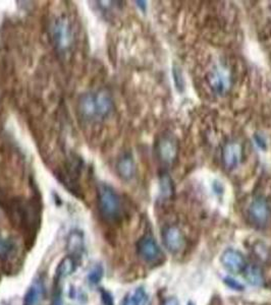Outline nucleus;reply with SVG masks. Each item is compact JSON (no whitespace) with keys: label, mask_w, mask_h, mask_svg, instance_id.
Wrapping results in <instances>:
<instances>
[{"label":"nucleus","mask_w":271,"mask_h":305,"mask_svg":"<svg viewBox=\"0 0 271 305\" xmlns=\"http://www.w3.org/2000/svg\"><path fill=\"white\" fill-rule=\"evenodd\" d=\"M102 277H103V269H102V267L101 266H96L89 273L88 280H89V282L91 284L96 285V284H98L101 281Z\"/></svg>","instance_id":"a211bd4d"},{"label":"nucleus","mask_w":271,"mask_h":305,"mask_svg":"<svg viewBox=\"0 0 271 305\" xmlns=\"http://www.w3.org/2000/svg\"><path fill=\"white\" fill-rule=\"evenodd\" d=\"M50 39L59 53H66L74 43V32L72 24L67 16L60 15L56 17L49 29Z\"/></svg>","instance_id":"f03ea898"},{"label":"nucleus","mask_w":271,"mask_h":305,"mask_svg":"<svg viewBox=\"0 0 271 305\" xmlns=\"http://www.w3.org/2000/svg\"><path fill=\"white\" fill-rule=\"evenodd\" d=\"M157 156L164 165H171L178 153L177 142L172 134H163L157 143Z\"/></svg>","instance_id":"20e7f679"},{"label":"nucleus","mask_w":271,"mask_h":305,"mask_svg":"<svg viewBox=\"0 0 271 305\" xmlns=\"http://www.w3.org/2000/svg\"><path fill=\"white\" fill-rule=\"evenodd\" d=\"M243 158V149L237 142L229 143L222 151V161L224 167L229 170L236 169Z\"/></svg>","instance_id":"1a4fd4ad"},{"label":"nucleus","mask_w":271,"mask_h":305,"mask_svg":"<svg viewBox=\"0 0 271 305\" xmlns=\"http://www.w3.org/2000/svg\"><path fill=\"white\" fill-rule=\"evenodd\" d=\"M78 268V260L67 255L58 264L55 272L56 282H60L76 272Z\"/></svg>","instance_id":"4468645a"},{"label":"nucleus","mask_w":271,"mask_h":305,"mask_svg":"<svg viewBox=\"0 0 271 305\" xmlns=\"http://www.w3.org/2000/svg\"><path fill=\"white\" fill-rule=\"evenodd\" d=\"M84 249V236L80 231H72L66 239V250L69 255L78 260Z\"/></svg>","instance_id":"ddd939ff"},{"label":"nucleus","mask_w":271,"mask_h":305,"mask_svg":"<svg viewBox=\"0 0 271 305\" xmlns=\"http://www.w3.org/2000/svg\"><path fill=\"white\" fill-rule=\"evenodd\" d=\"M163 242L170 252L176 253L184 247L185 237L178 227L168 226L163 231Z\"/></svg>","instance_id":"0eeeda50"},{"label":"nucleus","mask_w":271,"mask_h":305,"mask_svg":"<svg viewBox=\"0 0 271 305\" xmlns=\"http://www.w3.org/2000/svg\"><path fill=\"white\" fill-rule=\"evenodd\" d=\"M188 305H194L193 304V303H192V302H189V304Z\"/></svg>","instance_id":"b1692460"},{"label":"nucleus","mask_w":271,"mask_h":305,"mask_svg":"<svg viewBox=\"0 0 271 305\" xmlns=\"http://www.w3.org/2000/svg\"><path fill=\"white\" fill-rule=\"evenodd\" d=\"M98 209L107 222H118L122 218V200L116 190L107 183H99L97 187Z\"/></svg>","instance_id":"f257e3e1"},{"label":"nucleus","mask_w":271,"mask_h":305,"mask_svg":"<svg viewBox=\"0 0 271 305\" xmlns=\"http://www.w3.org/2000/svg\"><path fill=\"white\" fill-rule=\"evenodd\" d=\"M245 278L248 281L249 284L255 287H260L264 283V277L263 273L260 267L256 265H247L245 271Z\"/></svg>","instance_id":"2eb2a0df"},{"label":"nucleus","mask_w":271,"mask_h":305,"mask_svg":"<svg viewBox=\"0 0 271 305\" xmlns=\"http://www.w3.org/2000/svg\"><path fill=\"white\" fill-rule=\"evenodd\" d=\"M100 294H101V300H102L103 305H115L114 297H112V295L108 291L101 290Z\"/></svg>","instance_id":"412c9836"},{"label":"nucleus","mask_w":271,"mask_h":305,"mask_svg":"<svg viewBox=\"0 0 271 305\" xmlns=\"http://www.w3.org/2000/svg\"><path fill=\"white\" fill-rule=\"evenodd\" d=\"M136 162L131 153H125L118 160L117 172L124 181H131L136 175Z\"/></svg>","instance_id":"9d476101"},{"label":"nucleus","mask_w":271,"mask_h":305,"mask_svg":"<svg viewBox=\"0 0 271 305\" xmlns=\"http://www.w3.org/2000/svg\"><path fill=\"white\" fill-rule=\"evenodd\" d=\"M123 305H137L136 304L135 298H134V296H133V293L129 294V295L124 299Z\"/></svg>","instance_id":"4be33fe9"},{"label":"nucleus","mask_w":271,"mask_h":305,"mask_svg":"<svg viewBox=\"0 0 271 305\" xmlns=\"http://www.w3.org/2000/svg\"><path fill=\"white\" fill-rule=\"evenodd\" d=\"M160 186H161V194L164 198H168L172 195V181L167 176L164 175L160 179Z\"/></svg>","instance_id":"f3484780"},{"label":"nucleus","mask_w":271,"mask_h":305,"mask_svg":"<svg viewBox=\"0 0 271 305\" xmlns=\"http://www.w3.org/2000/svg\"><path fill=\"white\" fill-rule=\"evenodd\" d=\"M209 84L213 88V90L218 93L222 94L228 91L231 86V78L230 74L224 68H216L209 75Z\"/></svg>","instance_id":"9b49d317"},{"label":"nucleus","mask_w":271,"mask_h":305,"mask_svg":"<svg viewBox=\"0 0 271 305\" xmlns=\"http://www.w3.org/2000/svg\"><path fill=\"white\" fill-rule=\"evenodd\" d=\"M162 305H179V303L175 297H170V298H167Z\"/></svg>","instance_id":"5701e85b"},{"label":"nucleus","mask_w":271,"mask_h":305,"mask_svg":"<svg viewBox=\"0 0 271 305\" xmlns=\"http://www.w3.org/2000/svg\"><path fill=\"white\" fill-rule=\"evenodd\" d=\"M249 217L254 225L259 228H265L271 219L270 206L262 197L255 198L249 206Z\"/></svg>","instance_id":"7ed1b4c3"},{"label":"nucleus","mask_w":271,"mask_h":305,"mask_svg":"<svg viewBox=\"0 0 271 305\" xmlns=\"http://www.w3.org/2000/svg\"><path fill=\"white\" fill-rule=\"evenodd\" d=\"M98 120L107 118L114 111V100L110 94L104 90L95 92Z\"/></svg>","instance_id":"f8f14e48"},{"label":"nucleus","mask_w":271,"mask_h":305,"mask_svg":"<svg viewBox=\"0 0 271 305\" xmlns=\"http://www.w3.org/2000/svg\"><path fill=\"white\" fill-rule=\"evenodd\" d=\"M137 250L141 259L148 264L158 263L162 259V251L155 239L151 236L142 237L137 244Z\"/></svg>","instance_id":"39448f33"},{"label":"nucleus","mask_w":271,"mask_h":305,"mask_svg":"<svg viewBox=\"0 0 271 305\" xmlns=\"http://www.w3.org/2000/svg\"><path fill=\"white\" fill-rule=\"evenodd\" d=\"M221 263L223 267L233 274H241L247 267L244 255L235 249H228L221 255Z\"/></svg>","instance_id":"423d86ee"},{"label":"nucleus","mask_w":271,"mask_h":305,"mask_svg":"<svg viewBox=\"0 0 271 305\" xmlns=\"http://www.w3.org/2000/svg\"><path fill=\"white\" fill-rule=\"evenodd\" d=\"M224 283L228 285V287H230L233 290H236V291H243L244 290V285L241 284L239 281H237L234 278L227 277L224 279Z\"/></svg>","instance_id":"aec40b11"},{"label":"nucleus","mask_w":271,"mask_h":305,"mask_svg":"<svg viewBox=\"0 0 271 305\" xmlns=\"http://www.w3.org/2000/svg\"><path fill=\"white\" fill-rule=\"evenodd\" d=\"M133 296L135 298L136 304L137 305H149L150 299L148 294L143 288H138L133 292Z\"/></svg>","instance_id":"6ab92c4d"},{"label":"nucleus","mask_w":271,"mask_h":305,"mask_svg":"<svg viewBox=\"0 0 271 305\" xmlns=\"http://www.w3.org/2000/svg\"><path fill=\"white\" fill-rule=\"evenodd\" d=\"M42 295V287L39 284L32 285L26 292L22 305H37Z\"/></svg>","instance_id":"dca6fc26"},{"label":"nucleus","mask_w":271,"mask_h":305,"mask_svg":"<svg viewBox=\"0 0 271 305\" xmlns=\"http://www.w3.org/2000/svg\"><path fill=\"white\" fill-rule=\"evenodd\" d=\"M78 110L81 114V117L84 118L85 120L87 121L98 120L95 93L89 92V93L83 94L79 100Z\"/></svg>","instance_id":"6e6552de"}]
</instances>
